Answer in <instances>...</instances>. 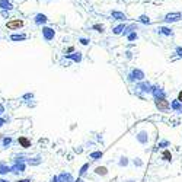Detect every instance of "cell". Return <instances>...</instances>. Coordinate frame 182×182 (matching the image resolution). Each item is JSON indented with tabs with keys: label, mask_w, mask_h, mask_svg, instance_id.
<instances>
[{
	"label": "cell",
	"mask_w": 182,
	"mask_h": 182,
	"mask_svg": "<svg viewBox=\"0 0 182 182\" xmlns=\"http://www.w3.org/2000/svg\"><path fill=\"white\" fill-rule=\"evenodd\" d=\"M179 21H182L181 12H169L163 18V22H166V23H173V22H179Z\"/></svg>",
	"instance_id": "6da1fadb"
},
{
	"label": "cell",
	"mask_w": 182,
	"mask_h": 182,
	"mask_svg": "<svg viewBox=\"0 0 182 182\" xmlns=\"http://www.w3.org/2000/svg\"><path fill=\"white\" fill-rule=\"evenodd\" d=\"M23 25H25V22H23L22 19H10V21L6 22V28L10 29V31H18V29H21Z\"/></svg>",
	"instance_id": "7a4b0ae2"
},
{
	"label": "cell",
	"mask_w": 182,
	"mask_h": 182,
	"mask_svg": "<svg viewBox=\"0 0 182 182\" xmlns=\"http://www.w3.org/2000/svg\"><path fill=\"white\" fill-rule=\"evenodd\" d=\"M47 22H48V16L44 15V13H36L34 16V23L38 25V26H44Z\"/></svg>",
	"instance_id": "3957f363"
},
{
	"label": "cell",
	"mask_w": 182,
	"mask_h": 182,
	"mask_svg": "<svg viewBox=\"0 0 182 182\" xmlns=\"http://www.w3.org/2000/svg\"><path fill=\"white\" fill-rule=\"evenodd\" d=\"M42 36H44L45 41H51V39H54V36H55V31H54L53 28L42 26Z\"/></svg>",
	"instance_id": "277c9868"
},
{
	"label": "cell",
	"mask_w": 182,
	"mask_h": 182,
	"mask_svg": "<svg viewBox=\"0 0 182 182\" xmlns=\"http://www.w3.org/2000/svg\"><path fill=\"white\" fill-rule=\"evenodd\" d=\"M111 16H112L115 21H118V22H125V21H127V15H125L124 12H119V10H112V12H111Z\"/></svg>",
	"instance_id": "5b68a950"
},
{
	"label": "cell",
	"mask_w": 182,
	"mask_h": 182,
	"mask_svg": "<svg viewBox=\"0 0 182 182\" xmlns=\"http://www.w3.org/2000/svg\"><path fill=\"white\" fill-rule=\"evenodd\" d=\"M156 107L160 109V111H168L169 109V102L166 101V99H163V98H157L156 99Z\"/></svg>",
	"instance_id": "8992f818"
},
{
	"label": "cell",
	"mask_w": 182,
	"mask_h": 182,
	"mask_svg": "<svg viewBox=\"0 0 182 182\" xmlns=\"http://www.w3.org/2000/svg\"><path fill=\"white\" fill-rule=\"evenodd\" d=\"M13 9V3L10 0H0V10H7L10 12Z\"/></svg>",
	"instance_id": "52a82bcc"
},
{
	"label": "cell",
	"mask_w": 182,
	"mask_h": 182,
	"mask_svg": "<svg viewBox=\"0 0 182 182\" xmlns=\"http://www.w3.org/2000/svg\"><path fill=\"white\" fill-rule=\"evenodd\" d=\"M18 143L22 146L23 149H28V147H31V141H29L26 137H19V139H18Z\"/></svg>",
	"instance_id": "ba28073f"
},
{
	"label": "cell",
	"mask_w": 182,
	"mask_h": 182,
	"mask_svg": "<svg viewBox=\"0 0 182 182\" xmlns=\"http://www.w3.org/2000/svg\"><path fill=\"white\" fill-rule=\"evenodd\" d=\"M159 31V34H162V35H168V36H171L173 32H172V29L171 28H168V26H162V28H159L157 29Z\"/></svg>",
	"instance_id": "9c48e42d"
},
{
	"label": "cell",
	"mask_w": 182,
	"mask_h": 182,
	"mask_svg": "<svg viewBox=\"0 0 182 182\" xmlns=\"http://www.w3.org/2000/svg\"><path fill=\"white\" fill-rule=\"evenodd\" d=\"M124 29H125V25H124V23H119L118 26H115V28L112 29V32H114L115 35H119V34L124 32Z\"/></svg>",
	"instance_id": "30bf717a"
},
{
	"label": "cell",
	"mask_w": 182,
	"mask_h": 182,
	"mask_svg": "<svg viewBox=\"0 0 182 182\" xmlns=\"http://www.w3.org/2000/svg\"><path fill=\"white\" fill-rule=\"evenodd\" d=\"M10 39L12 41H23V39H26V35L25 34H12Z\"/></svg>",
	"instance_id": "8fae6325"
},
{
	"label": "cell",
	"mask_w": 182,
	"mask_h": 182,
	"mask_svg": "<svg viewBox=\"0 0 182 182\" xmlns=\"http://www.w3.org/2000/svg\"><path fill=\"white\" fill-rule=\"evenodd\" d=\"M139 21H140L141 23H144V25H149V23H150V18H149L147 15H141V16L139 18Z\"/></svg>",
	"instance_id": "7c38bea8"
},
{
	"label": "cell",
	"mask_w": 182,
	"mask_h": 182,
	"mask_svg": "<svg viewBox=\"0 0 182 182\" xmlns=\"http://www.w3.org/2000/svg\"><path fill=\"white\" fill-rule=\"evenodd\" d=\"M12 169L10 168H7V166H4V165H0V175H4V173H9Z\"/></svg>",
	"instance_id": "4fadbf2b"
},
{
	"label": "cell",
	"mask_w": 182,
	"mask_h": 182,
	"mask_svg": "<svg viewBox=\"0 0 182 182\" xmlns=\"http://www.w3.org/2000/svg\"><path fill=\"white\" fill-rule=\"evenodd\" d=\"M163 157H165V160H171V159H172L171 151H169V150H165V151H163Z\"/></svg>",
	"instance_id": "5bb4252c"
},
{
	"label": "cell",
	"mask_w": 182,
	"mask_h": 182,
	"mask_svg": "<svg viewBox=\"0 0 182 182\" xmlns=\"http://www.w3.org/2000/svg\"><path fill=\"white\" fill-rule=\"evenodd\" d=\"M93 29H96L98 32H104V26H102V25H99V23L93 25Z\"/></svg>",
	"instance_id": "9a60e30c"
},
{
	"label": "cell",
	"mask_w": 182,
	"mask_h": 182,
	"mask_svg": "<svg viewBox=\"0 0 182 182\" xmlns=\"http://www.w3.org/2000/svg\"><path fill=\"white\" fill-rule=\"evenodd\" d=\"M10 143H12V139L10 137H4L3 139V146H9Z\"/></svg>",
	"instance_id": "2e32d148"
},
{
	"label": "cell",
	"mask_w": 182,
	"mask_h": 182,
	"mask_svg": "<svg viewBox=\"0 0 182 182\" xmlns=\"http://www.w3.org/2000/svg\"><path fill=\"white\" fill-rule=\"evenodd\" d=\"M128 39H130V41L137 39V34H136V32H130V34H128Z\"/></svg>",
	"instance_id": "e0dca14e"
},
{
	"label": "cell",
	"mask_w": 182,
	"mask_h": 182,
	"mask_svg": "<svg viewBox=\"0 0 182 182\" xmlns=\"http://www.w3.org/2000/svg\"><path fill=\"white\" fill-rule=\"evenodd\" d=\"M0 15H1L3 18H6V19H9V12H7V10H1V12H0Z\"/></svg>",
	"instance_id": "ac0fdd59"
},
{
	"label": "cell",
	"mask_w": 182,
	"mask_h": 182,
	"mask_svg": "<svg viewBox=\"0 0 182 182\" xmlns=\"http://www.w3.org/2000/svg\"><path fill=\"white\" fill-rule=\"evenodd\" d=\"M80 42H82L83 45H87V44H89V39H86V38H80Z\"/></svg>",
	"instance_id": "d6986e66"
},
{
	"label": "cell",
	"mask_w": 182,
	"mask_h": 182,
	"mask_svg": "<svg viewBox=\"0 0 182 182\" xmlns=\"http://www.w3.org/2000/svg\"><path fill=\"white\" fill-rule=\"evenodd\" d=\"M176 54H178L179 57H182V48L181 47H176Z\"/></svg>",
	"instance_id": "ffe728a7"
},
{
	"label": "cell",
	"mask_w": 182,
	"mask_h": 182,
	"mask_svg": "<svg viewBox=\"0 0 182 182\" xmlns=\"http://www.w3.org/2000/svg\"><path fill=\"white\" fill-rule=\"evenodd\" d=\"M73 51H74V48H73V47H69V48H67V53H73Z\"/></svg>",
	"instance_id": "44dd1931"
},
{
	"label": "cell",
	"mask_w": 182,
	"mask_h": 182,
	"mask_svg": "<svg viewBox=\"0 0 182 182\" xmlns=\"http://www.w3.org/2000/svg\"><path fill=\"white\" fill-rule=\"evenodd\" d=\"M178 101H181L182 102V92H179V95H178Z\"/></svg>",
	"instance_id": "7402d4cb"
},
{
	"label": "cell",
	"mask_w": 182,
	"mask_h": 182,
	"mask_svg": "<svg viewBox=\"0 0 182 182\" xmlns=\"http://www.w3.org/2000/svg\"><path fill=\"white\" fill-rule=\"evenodd\" d=\"M4 124V119H0V125H3Z\"/></svg>",
	"instance_id": "603a6c76"
},
{
	"label": "cell",
	"mask_w": 182,
	"mask_h": 182,
	"mask_svg": "<svg viewBox=\"0 0 182 182\" xmlns=\"http://www.w3.org/2000/svg\"><path fill=\"white\" fill-rule=\"evenodd\" d=\"M0 182H7L6 179H0Z\"/></svg>",
	"instance_id": "cb8c5ba5"
},
{
	"label": "cell",
	"mask_w": 182,
	"mask_h": 182,
	"mask_svg": "<svg viewBox=\"0 0 182 182\" xmlns=\"http://www.w3.org/2000/svg\"><path fill=\"white\" fill-rule=\"evenodd\" d=\"M19 182H29V181H19Z\"/></svg>",
	"instance_id": "d4e9b609"
},
{
	"label": "cell",
	"mask_w": 182,
	"mask_h": 182,
	"mask_svg": "<svg viewBox=\"0 0 182 182\" xmlns=\"http://www.w3.org/2000/svg\"><path fill=\"white\" fill-rule=\"evenodd\" d=\"M47 1H50V0H47Z\"/></svg>",
	"instance_id": "484cf974"
}]
</instances>
